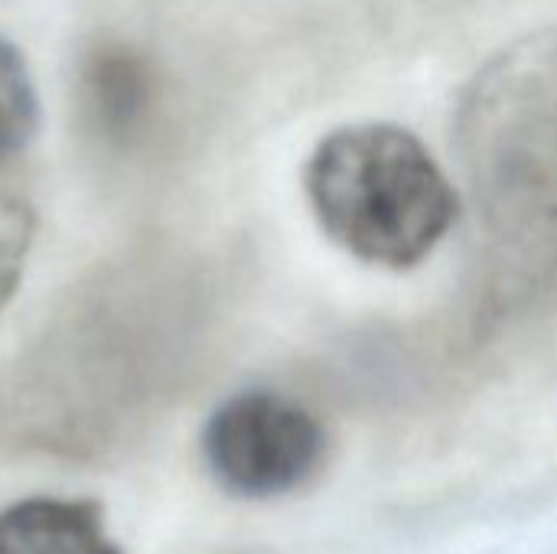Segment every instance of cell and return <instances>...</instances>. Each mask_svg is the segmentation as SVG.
I'll return each mask as SVG.
<instances>
[{
    "instance_id": "1",
    "label": "cell",
    "mask_w": 557,
    "mask_h": 554,
    "mask_svg": "<svg viewBox=\"0 0 557 554\" xmlns=\"http://www.w3.org/2000/svg\"><path fill=\"white\" fill-rule=\"evenodd\" d=\"M140 261L108 268L20 356L0 395L3 418L39 441H95L140 408L153 353Z\"/></svg>"
},
{
    "instance_id": "2",
    "label": "cell",
    "mask_w": 557,
    "mask_h": 554,
    "mask_svg": "<svg viewBox=\"0 0 557 554\" xmlns=\"http://www.w3.org/2000/svg\"><path fill=\"white\" fill-rule=\"evenodd\" d=\"M323 232L352 258L414 268L457 219V196L428 147L398 124H349L317 144L304 170Z\"/></svg>"
},
{
    "instance_id": "3",
    "label": "cell",
    "mask_w": 557,
    "mask_h": 554,
    "mask_svg": "<svg viewBox=\"0 0 557 554\" xmlns=\"http://www.w3.org/2000/svg\"><path fill=\"white\" fill-rule=\"evenodd\" d=\"M476 193L503 242L557 251V33L503 56L467 111Z\"/></svg>"
},
{
    "instance_id": "4",
    "label": "cell",
    "mask_w": 557,
    "mask_h": 554,
    "mask_svg": "<svg viewBox=\"0 0 557 554\" xmlns=\"http://www.w3.org/2000/svg\"><path fill=\"white\" fill-rule=\"evenodd\" d=\"M212 480L238 500H274L307 487L326 460L323 424L277 392H242L202 428Z\"/></svg>"
},
{
    "instance_id": "5",
    "label": "cell",
    "mask_w": 557,
    "mask_h": 554,
    "mask_svg": "<svg viewBox=\"0 0 557 554\" xmlns=\"http://www.w3.org/2000/svg\"><path fill=\"white\" fill-rule=\"evenodd\" d=\"M82 108L95 134L114 147H131L153 118L157 82L150 62L127 42H98L78 69Z\"/></svg>"
},
{
    "instance_id": "6",
    "label": "cell",
    "mask_w": 557,
    "mask_h": 554,
    "mask_svg": "<svg viewBox=\"0 0 557 554\" xmlns=\"http://www.w3.org/2000/svg\"><path fill=\"white\" fill-rule=\"evenodd\" d=\"M0 554H121L98 506L82 500H23L0 513Z\"/></svg>"
},
{
    "instance_id": "7",
    "label": "cell",
    "mask_w": 557,
    "mask_h": 554,
    "mask_svg": "<svg viewBox=\"0 0 557 554\" xmlns=\"http://www.w3.org/2000/svg\"><path fill=\"white\" fill-rule=\"evenodd\" d=\"M36 91L20 49L0 36V160L20 153L36 131Z\"/></svg>"
},
{
    "instance_id": "8",
    "label": "cell",
    "mask_w": 557,
    "mask_h": 554,
    "mask_svg": "<svg viewBox=\"0 0 557 554\" xmlns=\"http://www.w3.org/2000/svg\"><path fill=\"white\" fill-rule=\"evenodd\" d=\"M33 209L29 202L13 189L0 183V310L10 304L23 268H26V255L33 245Z\"/></svg>"
}]
</instances>
